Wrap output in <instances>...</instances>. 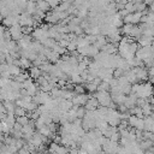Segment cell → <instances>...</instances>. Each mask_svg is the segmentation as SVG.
Listing matches in <instances>:
<instances>
[{"instance_id": "ac0fdd59", "label": "cell", "mask_w": 154, "mask_h": 154, "mask_svg": "<svg viewBox=\"0 0 154 154\" xmlns=\"http://www.w3.org/2000/svg\"><path fill=\"white\" fill-rule=\"evenodd\" d=\"M150 48H152V51H153V53H154V40H153V42H152V45H150Z\"/></svg>"}, {"instance_id": "2e32d148", "label": "cell", "mask_w": 154, "mask_h": 154, "mask_svg": "<svg viewBox=\"0 0 154 154\" xmlns=\"http://www.w3.org/2000/svg\"><path fill=\"white\" fill-rule=\"evenodd\" d=\"M143 2H144L147 6H152V5L154 4V0H144Z\"/></svg>"}, {"instance_id": "52a82bcc", "label": "cell", "mask_w": 154, "mask_h": 154, "mask_svg": "<svg viewBox=\"0 0 154 154\" xmlns=\"http://www.w3.org/2000/svg\"><path fill=\"white\" fill-rule=\"evenodd\" d=\"M36 2L35 1H32V0H29L28 1V5H26V8H25V11L30 14V16H34V13L36 12Z\"/></svg>"}, {"instance_id": "5bb4252c", "label": "cell", "mask_w": 154, "mask_h": 154, "mask_svg": "<svg viewBox=\"0 0 154 154\" xmlns=\"http://www.w3.org/2000/svg\"><path fill=\"white\" fill-rule=\"evenodd\" d=\"M47 2H48V5L51 6V8H57L59 5H60V2H61V0H47Z\"/></svg>"}, {"instance_id": "30bf717a", "label": "cell", "mask_w": 154, "mask_h": 154, "mask_svg": "<svg viewBox=\"0 0 154 154\" xmlns=\"http://www.w3.org/2000/svg\"><path fill=\"white\" fill-rule=\"evenodd\" d=\"M129 13H135L137 12V7H136V4H134L132 1H129L125 4V7H124Z\"/></svg>"}, {"instance_id": "9a60e30c", "label": "cell", "mask_w": 154, "mask_h": 154, "mask_svg": "<svg viewBox=\"0 0 154 154\" xmlns=\"http://www.w3.org/2000/svg\"><path fill=\"white\" fill-rule=\"evenodd\" d=\"M0 113H6V108L4 106V102H0Z\"/></svg>"}, {"instance_id": "d6986e66", "label": "cell", "mask_w": 154, "mask_h": 154, "mask_svg": "<svg viewBox=\"0 0 154 154\" xmlns=\"http://www.w3.org/2000/svg\"><path fill=\"white\" fill-rule=\"evenodd\" d=\"M2 20H4V17H2V16H1V14H0V24H1V23H2Z\"/></svg>"}, {"instance_id": "e0dca14e", "label": "cell", "mask_w": 154, "mask_h": 154, "mask_svg": "<svg viewBox=\"0 0 154 154\" xmlns=\"http://www.w3.org/2000/svg\"><path fill=\"white\" fill-rule=\"evenodd\" d=\"M150 103H152V105H154V94L152 95V99H150Z\"/></svg>"}, {"instance_id": "6da1fadb", "label": "cell", "mask_w": 154, "mask_h": 154, "mask_svg": "<svg viewBox=\"0 0 154 154\" xmlns=\"http://www.w3.org/2000/svg\"><path fill=\"white\" fill-rule=\"evenodd\" d=\"M8 30H10V34H11V36H12V40L13 41H19L22 37H23V31H22V26L19 25V24H17V25H13V26H11V28H8Z\"/></svg>"}, {"instance_id": "5b68a950", "label": "cell", "mask_w": 154, "mask_h": 154, "mask_svg": "<svg viewBox=\"0 0 154 154\" xmlns=\"http://www.w3.org/2000/svg\"><path fill=\"white\" fill-rule=\"evenodd\" d=\"M29 76H30V78H32V79H37L40 76H42V71H41L40 67L31 66V67L29 69Z\"/></svg>"}, {"instance_id": "ffe728a7", "label": "cell", "mask_w": 154, "mask_h": 154, "mask_svg": "<svg viewBox=\"0 0 154 154\" xmlns=\"http://www.w3.org/2000/svg\"><path fill=\"white\" fill-rule=\"evenodd\" d=\"M149 150H152V152H153V153H154V144H153V147H152V148H150V149H149Z\"/></svg>"}, {"instance_id": "7a4b0ae2", "label": "cell", "mask_w": 154, "mask_h": 154, "mask_svg": "<svg viewBox=\"0 0 154 154\" xmlns=\"http://www.w3.org/2000/svg\"><path fill=\"white\" fill-rule=\"evenodd\" d=\"M88 99H89V96L88 95H85V94H81V95H75L73 97H72V102H73V105H76V106H84L85 103H87V101H88Z\"/></svg>"}, {"instance_id": "3957f363", "label": "cell", "mask_w": 154, "mask_h": 154, "mask_svg": "<svg viewBox=\"0 0 154 154\" xmlns=\"http://www.w3.org/2000/svg\"><path fill=\"white\" fill-rule=\"evenodd\" d=\"M99 106H100V105H99V101H97L94 96H89L87 103L84 105V108H85L87 111H95V109L99 108Z\"/></svg>"}, {"instance_id": "ba28073f", "label": "cell", "mask_w": 154, "mask_h": 154, "mask_svg": "<svg viewBox=\"0 0 154 154\" xmlns=\"http://www.w3.org/2000/svg\"><path fill=\"white\" fill-rule=\"evenodd\" d=\"M19 63H20V69H24V70H29L32 66L31 61L28 58H19Z\"/></svg>"}, {"instance_id": "7c38bea8", "label": "cell", "mask_w": 154, "mask_h": 154, "mask_svg": "<svg viewBox=\"0 0 154 154\" xmlns=\"http://www.w3.org/2000/svg\"><path fill=\"white\" fill-rule=\"evenodd\" d=\"M73 91H75V94L81 95V94H84L87 90H85V87H84V85H82V84H75Z\"/></svg>"}, {"instance_id": "8992f818", "label": "cell", "mask_w": 154, "mask_h": 154, "mask_svg": "<svg viewBox=\"0 0 154 154\" xmlns=\"http://www.w3.org/2000/svg\"><path fill=\"white\" fill-rule=\"evenodd\" d=\"M36 7H37L38 10H41L42 12H45V13L49 12V8H51V6L48 5L47 0H40V1H37V2H36Z\"/></svg>"}, {"instance_id": "277c9868", "label": "cell", "mask_w": 154, "mask_h": 154, "mask_svg": "<svg viewBox=\"0 0 154 154\" xmlns=\"http://www.w3.org/2000/svg\"><path fill=\"white\" fill-rule=\"evenodd\" d=\"M154 37H150V36H146V35H142L138 40H137V43L140 45V47H149L153 42Z\"/></svg>"}, {"instance_id": "4fadbf2b", "label": "cell", "mask_w": 154, "mask_h": 154, "mask_svg": "<svg viewBox=\"0 0 154 154\" xmlns=\"http://www.w3.org/2000/svg\"><path fill=\"white\" fill-rule=\"evenodd\" d=\"M14 116L16 117H22V116H26V111L19 106H16V109H14Z\"/></svg>"}, {"instance_id": "8fae6325", "label": "cell", "mask_w": 154, "mask_h": 154, "mask_svg": "<svg viewBox=\"0 0 154 154\" xmlns=\"http://www.w3.org/2000/svg\"><path fill=\"white\" fill-rule=\"evenodd\" d=\"M84 87H85V90L89 93H96L97 91V85L94 82H87Z\"/></svg>"}, {"instance_id": "9c48e42d", "label": "cell", "mask_w": 154, "mask_h": 154, "mask_svg": "<svg viewBox=\"0 0 154 154\" xmlns=\"http://www.w3.org/2000/svg\"><path fill=\"white\" fill-rule=\"evenodd\" d=\"M30 118H29V116H22V117H16V122L19 124V125H22V126H24V125H28L29 123H30Z\"/></svg>"}]
</instances>
